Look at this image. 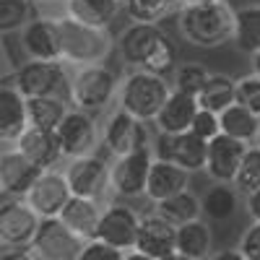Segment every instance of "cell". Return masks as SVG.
Segmentation results:
<instances>
[{
    "label": "cell",
    "instance_id": "6da1fadb",
    "mask_svg": "<svg viewBox=\"0 0 260 260\" xmlns=\"http://www.w3.org/2000/svg\"><path fill=\"white\" fill-rule=\"evenodd\" d=\"M115 47L127 68H143L159 76L175 73L177 68V45L159 24L133 21L120 31Z\"/></svg>",
    "mask_w": 260,
    "mask_h": 260
},
{
    "label": "cell",
    "instance_id": "7a4b0ae2",
    "mask_svg": "<svg viewBox=\"0 0 260 260\" xmlns=\"http://www.w3.org/2000/svg\"><path fill=\"white\" fill-rule=\"evenodd\" d=\"M234 8L229 0H201L177 11V29L192 47L213 50L234 37Z\"/></svg>",
    "mask_w": 260,
    "mask_h": 260
},
{
    "label": "cell",
    "instance_id": "3957f363",
    "mask_svg": "<svg viewBox=\"0 0 260 260\" xmlns=\"http://www.w3.org/2000/svg\"><path fill=\"white\" fill-rule=\"evenodd\" d=\"M169 94L172 83L167 81V76L143 68H130L117 86V107L143 122H154Z\"/></svg>",
    "mask_w": 260,
    "mask_h": 260
},
{
    "label": "cell",
    "instance_id": "277c9868",
    "mask_svg": "<svg viewBox=\"0 0 260 260\" xmlns=\"http://www.w3.org/2000/svg\"><path fill=\"white\" fill-rule=\"evenodd\" d=\"M117 86L120 78L115 71H110L104 62L99 65H81L71 71V83H68V102L73 110L99 115L104 112L112 102H117Z\"/></svg>",
    "mask_w": 260,
    "mask_h": 260
},
{
    "label": "cell",
    "instance_id": "5b68a950",
    "mask_svg": "<svg viewBox=\"0 0 260 260\" xmlns=\"http://www.w3.org/2000/svg\"><path fill=\"white\" fill-rule=\"evenodd\" d=\"M60 37H62V62L71 68L81 65H99L115 50V39L110 29H99L60 16Z\"/></svg>",
    "mask_w": 260,
    "mask_h": 260
},
{
    "label": "cell",
    "instance_id": "8992f818",
    "mask_svg": "<svg viewBox=\"0 0 260 260\" xmlns=\"http://www.w3.org/2000/svg\"><path fill=\"white\" fill-rule=\"evenodd\" d=\"M71 65L62 60H26L21 62L11 83L21 91L24 99L31 96H65L68 99Z\"/></svg>",
    "mask_w": 260,
    "mask_h": 260
},
{
    "label": "cell",
    "instance_id": "52a82bcc",
    "mask_svg": "<svg viewBox=\"0 0 260 260\" xmlns=\"http://www.w3.org/2000/svg\"><path fill=\"white\" fill-rule=\"evenodd\" d=\"M68 187L73 195L81 198H94L99 203H110V161L99 154H86L68 159V167L62 169Z\"/></svg>",
    "mask_w": 260,
    "mask_h": 260
},
{
    "label": "cell",
    "instance_id": "ba28073f",
    "mask_svg": "<svg viewBox=\"0 0 260 260\" xmlns=\"http://www.w3.org/2000/svg\"><path fill=\"white\" fill-rule=\"evenodd\" d=\"M154 159H156L154 143L130 151V154H125V156H115V161L110 164V187H112V195H117L120 201L141 198V195L146 192L148 172H151Z\"/></svg>",
    "mask_w": 260,
    "mask_h": 260
},
{
    "label": "cell",
    "instance_id": "9c48e42d",
    "mask_svg": "<svg viewBox=\"0 0 260 260\" xmlns=\"http://www.w3.org/2000/svg\"><path fill=\"white\" fill-rule=\"evenodd\" d=\"M102 143L107 146L110 156H125L136 148L151 146V133L143 120L115 107L102 125Z\"/></svg>",
    "mask_w": 260,
    "mask_h": 260
},
{
    "label": "cell",
    "instance_id": "30bf717a",
    "mask_svg": "<svg viewBox=\"0 0 260 260\" xmlns=\"http://www.w3.org/2000/svg\"><path fill=\"white\" fill-rule=\"evenodd\" d=\"M55 133H57L65 159L96 154V146L102 141V127H99L96 117L89 112H81V110H68V115L62 117Z\"/></svg>",
    "mask_w": 260,
    "mask_h": 260
},
{
    "label": "cell",
    "instance_id": "8fae6325",
    "mask_svg": "<svg viewBox=\"0 0 260 260\" xmlns=\"http://www.w3.org/2000/svg\"><path fill=\"white\" fill-rule=\"evenodd\" d=\"M29 247L37 260H76L83 247V240L60 221V216H55V219H39Z\"/></svg>",
    "mask_w": 260,
    "mask_h": 260
},
{
    "label": "cell",
    "instance_id": "7c38bea8",
    "mask_svg": "<svg viewBox=\"0 0 260 260\" xmlns=\"http://www.w3.org/2000/svg\"><path fill=\"white\" fill-rule=\"evenodd\" d=\"M141 224V213L125 203V201H110L102 208V219H99V232L96 240L115 245L120 250H133L136 247V234Z\"/></svg>",
    "mask_w": 260,
    "mask_h": 260
},
{
    "label": "cell",
    "instance_id": "4fadbf2b",
    "mask_svg": "<svg viewBox=\"0 0 260 260\" xmlns=\"http://www.w3.org/2000/svg\"><path fill=\"white\" fill-rule=\"evenodd\" d=\"M133 250H138L148 257H156V260L175 257L177 255V226L172 221H167L156 208L148 213H141V224H138Z\"/></svg>",
    "mask_w": 260,
    "mask_h": 260
},
{
    "label": "cell",
    "instance_id": "5bb4252c",
    "mask_svg": "<svg viewBox=\"0 0 260 260\" xmlns=\"http://www.w3.org/2000/svg\"><path fill=\"white\" fill-rule=\"evenodd\" d=\"M18 34L26 60H62L60 16H37Z\"/></svg>",
    "mask_w": 260,
    "mask_h": 260
},
{
    "label": "cell",
    "instance_id": "9a60e30c",
    "mask_svg": "<svg viewBox=\"0 0 260 260\" xmlns=\"http://www.w3.org/2000/svg\"><path fill=\"white\" fill-rule=\"evenodd\" d=\"M39 226L37 211L24 198H8L0 203V245L3 247H24Z\"/></svg>",
    "mask_w": 260,
    "mask_h": 260
},
{
    "label": "cell",
    "instance_id": "2e32d148",
    "mask_svg": "<svg viewBox=\"0 0 260 260\" xmlns=\"http://www.w3.org/2000/svg\"><path fill=\"white\" fill-rule=\"evenodd\" d=\"M154 154L192 175V172L206 169L208 141L198 138L192 130H185V133H177V136H159V146L154 143Z\"/></svg>",
    "mask_w": 260,
    "mask_h": 260
},
{
    "label": "cell",
    "instance_id": "e0dca14e",
    "mask_svg": "<svg viewBox=\"0 0 260 260\" xmlns=\"http://www.w3.org/2000/svg\"><path fill=\"white\" fill-rule=\"evenodd\" d=\"M73 198V192L68 187V180L60 169H45L39 175V180L31 185V190L26 192V203L37 211L39 219H55L60 216V211L65 208Z\"/></svg>",
    "mask_w": 260,
    "mask_h": 260
},
{
    "label": "cell",
    "instance_id": "ac0fdd59",
    "mask_svg": "<svg viewBox=\"0 0 260 260\" xmlns=\"http://www.w3.org/2000/svg\"><path fill=\"white\" fill-rule=\"evenodd\" d=\"M42 172L45 169H39L31 159H26L16 146L0 151V190L8 198H26V192L39 180Z\"/></svg>",
    "mask_w": 260,
    "mask_h": 260
},
{
    "label": "cell",
    "instance_id": "d6986e66",
    "mask_svg": "<svg viewBox=\"0 0 260 260\" xmlns=\"http://www.w3.org/2000/svg\"><path fill=\"white\" fill-rule=\"evenodd\" d=\"M250 143L237 141L226 133H219L216 138L208 141V156H206V175L211 177V182H234V175L240 169V161L245 156Z\"/></svg>",
    "mask_w": 260,
    "mask_h": 260
},
{
    "label": "cell",
    "instance_id": "ffe728a7",
    "mask_svg": "<svg viewBox=\"0 0 260 260\" xmlns=\"http://www.w3.org/2000/svg\"><path fill=\"white\" fill-rule=\"evenodd\" d=\"M190 187V172H185L182 167L172 164L167 159H154V164H151V172H148V182H146V198L151 203H161L167 198H172V195H177L182 190Z\"/></svg>",
    "mask_w": 260,
    "mask_h": 260
},
{
    "label": "cell",
    "instance_id": "44dd1931",
    "mask_svg": "<svg viewBox=\"0 0 260 260\" xmlns=\"http://www.w3.org/2000/svg\"><path fill=\"white\" fill-rule=\"evenodd\" d=\"M16 148L26 159H31L39 169H55L60 164V159H65L55 130H42V127H31V125L21 133V138L16 141Z\"/></svg>",
    "mask_w": 260,
    "mask_h": 260
},
{
    "label": "cell",
    "instance_id": "7402d4cb",
    "mask_svg": "<svg viewBox=\"0 0 260 260\" xmlns=\"http://www.w3.org/2000/svg\"><path fill=\"white\" fill-rule=\"evenodd\" d=\"M198 112V99L190 96V94H182V91H175L167 96L164 107L159 110V115L154 117V125H156V133L159 136H177V133H185L192 125V117Z\"/></svg>",
    "mask_w": 260,
    "mask_h": 260
},
{
    "label": "cell",
    "instance_id": "603a6c76",
    "mask_svg": "<svg viewBox=\"0 0 260 260\" xmlns=\"http://www.w3.org/2000/svg\"><path fill=\"white\" fill-rule=\"evenodd\" d=\"M26 127V99L13 83H0V143H16Z\"/></svg>",
    "mask_w": 260,
    "mask_h": 260
},
{
    "label": "cell",
    "instance_id": "cb8c5ba5",
    "mask_svg": "<svg viewBox=\"0 0 260 260\" xmlns=\"http://www.w3.org/2000/svg\"><path fill=\"white\" fill-rule=\"evenodd\" d=\"M102 208H104V203H99L94 198L73 195V198L65 203V208L60 211V221L68 226L76 237H81L83 242H89V240H96Z\"/></svg>",
    "mask_w": 260,
    "mask_h": 260
},
{
    "label": "cell",
    "instance_id": "d4e9b609",
    "mask_svg": "<svg viewBox=\"0 0 260 260\" xmlns=\"http://www.w3.org/2000/svg\"><path fill=\"white\" fill-rule=\"evenodd\" d=\"M240 211V192L234 185L226 182H211L201 195V216L208 224H224L232 221Z\"/></svg>",
    "mask_w": 260,
    "mask_h": 260
},
{
    "label": "cell",
    "instance_id": "484cf974",
    "mask_svg": "<svg viewBox=\"0 0 260 260\" xmlns=\"http://www.w3.org/2000/svg\"><path fill=\"white\" fill-rule=\"evenodd\" d=\"M213 252V229L203 219H192L177 226V255L185 260H206Z\"/></svg>",
    "mask_w": 260,
    "mask_h": 260
},
{
    "label": "cell",
    "instance_id": "4316f807",
    "mask_svg": "<svg viewBox=\"0 0 260 260\" xmlns=\"http://www.w3.org/2000/svg\"><path fill=\"white\" fill-rule=\"evenodd\" d=\"M122 3L120 0H65L62 3V16L73 21L99 29H110V24L117 18Z\"/></svg>",
    "mask_w": 260,
    "mask_h": 260
},
{
    "label": "cell",
    "instance_id": "83f0119b",
    "mask_svg": "<svg viewBox=\"0 0 260 260\" xmlns=\"http://www.w3.org/2000/svg\"><path fill=\"white\" fill-rule=\"evenodd\" d=\"M232 42L237 45V50L250 55V57L255 52H260V3L237 8Z\"/></svg>",
    "mask_w": 260,
    "mask_h": 260
},
{
    "label": "cell",
    "instance_id": "f1b7e54d",
    "mask_svg": "<svg viewBox=\"0 0 260 260\" xmlns=\"http://www.w3.org/2000/svg\"><path fill=\"white\" fill-rule=\"evenodd\" d=\"M71 102L65 96H31L26 99V115L31 127L42 130H57L62 117L68 115Z\"/></svg>",
    "mask_w": 260,
    "mask_h": 260
},
{
    "label": "cell",
    "instance_id": "f546056e",
    "mask_svg": "<svg viewBox=\"0 0 260 260\" xmlns=\"http://www.w3.org/2000/svg\"><path fill=\"white\" fill-rule=\"evenodd\" d=\"M219 125H221V133H226L237 141H245V143H255L257 130H260V117L255 112H250L247 107L234 102L219 115Z\"/></svg>",
    "mask_w": 260,
    "mask_h": 260
},
{
    "label": "cell",
    "instance_id": "4dcf8cb0",
    "mask_svg": "<svg viewBox=\"0 0 260 260\" xmlns=\"http://www.w3.org/2000/svg\"><path fill=\"white\" fill-rule=\"evenodd\" d=\"M229 104H234V78L226 73H211L198 94V107L221 115Z\"/></svg>",
    "mask_w": 260,
    "mask_h": 260
},
{
    "label": "cell",
    "instance_id": "1f68e13d",
    "mask_svg": "<svg viewBox=\"0 0 260 260\" xmlns=\"http://www.w3.org/2000/svg\"><path fill=\"white\" fill-rule=\"evenodd\" d=\"M167 221H172L175 226L180 224H187L192 219H201V195H195L190 187L177 192V195H172V198L161 201L154 206Z\"/></svg>",
    "mask_w": 260,
    "mask_h": 260
},
{
    "label": "cell",
    "instance_id": "d6a6232c",
    "mask_svg": "<svg viewBox=\"0 0 260 260\" xmlns=\"http://www.w3.org/2000/svg\"><path fill=\"white\" fill-rule=\"evenodd\" d=\"M122 11L138 24H159L169 13H177L175 0H122Z\"/></svg>",
    "mask_w": 260,
    "mask_h": 260
},
{
    "label": "cell",
    "instance_id": "836d02e7",
    "mask_svg": "<svg viewBox=\"0 0 260 260\" xmlns=\"http://www.w3.org/2000/svg\"><path fill=\"white\" fill-rule=\"evenodd\" d=\"M31 18H37V6L31 0H0V37L21 31Z\"/></svg>",
    "mask_w": 260,
    "mask_h": 260
},
{
    "label": "cell",
    "instance_id": "e575fe53",
    "mask_svg": "<svg viewBox=\"0 0 260 260\" xmlns=\"http://www.w3.org/2000/svg\"><path fill=\"white\" fill-rule=\"evenodd\" d=\"M211 71L206 68L203 62H195V60H187L182 65H177L175 73H172V89L175 91H182V94H190L198 99L201 89L206 86Z\"/></svg>",
    "mask_w": 260,
    "mask_h": 260
},
{
    "label": "cell",
    "instance_id": "d590c367",
    "mask_svg": "<svg viewBox=\"0 0 260 260\" xmlns=\"http://www.w3.org/2000/svg\"><path fill=\"white\" fill-rule=\"evenodd\" d=\"M237 192L240 195H250L252 190L260 187V146L250 143L247 151H245V156L240 161V169H237V175H234V182Z\"/></svg>",
    "mask_w": 260,
    "mask_h": 260
},
{
    "label": "cell",
    "instance_id": "8d00e7d4",
    "mask_svg": "<svg viewBox=\"0 0 260 260\" xmlns=\"http://www.w3.org/2000/svg\"><path fill=\"white\" fill-rule=\"evenodd\" d=\"M234 102L247 107L250 112L260 117V76L257 73L234 78Z\"/></svg>",
    "mask_w": 260,
    "mask_h": 260
},
{
    "label": "cell",
    "instance_id": "74e56055",
    "mask_svg": "<svg viewBox=\"0 0 260 260\" xmlns=\"http://www.w3.org/2000/svg\"><path fill=\"white\" fill-rule=\"evenodd\" d=\"M122 257H125V250L107 245L102 240H89V242H83L76 260H122Z\"/></svg>",
    "mask_w": 260,
    "mask_h": 260
},
{
    "label": "cell",
    "instance_id": "f35d334b",
    "mask_svg": "<svg viewBox=\"0 0 260 260\" xmlns=\"http://www.w3.org/2000/svg\"><path fill=\"white\" fill-rule=\"evenodd\" d=\"M190 130L198 138H203V141H211V138H216L221 133V125H219V115L216 112H211V110H203V107H198V112H195V117H192V125H190Z\"/></svg>",
    "mask_w": 260,
    "mask_h": 260
},
{
    "label": "cell",
    "instance_id": "ab89813d",
    "mask_svg": "<svg viewBox=\"0 0 260 260\" xmlns=\"http://www.w3.org/2000/svg\"><path fill=\"white\" fill-rule=\"evenodd\" d=\"M240 252L245 255V260H260V224L252 221L242 234H240Z\"/></svg>",
    "mask_w": 260,
    "mask_h": 260
},
{
    "label": "cell",
    "instance_id": "60d3db41",
    "mask_svg": "<svg viewBox=\"0 0 260 260\" xmlns=\"http://www.w3.org/2000/svg\"><path fill=\"white\" fill-rule=\"evenodd\" d=\"M0 260H37V255L31 252L29 245H24V247H6V250H0Z\"/></svg>",
    "mask_w": 260,
    "mask_h": 260
},
{
    "label": "cell",
    "instance_id": "b9f144b4",
    "mask_svg": "<svg viewBox=\"0 0 260 260\" xmlns=\"http://www.w3.org/2000/svg\"><path fill=\"white\" fill-rule=\"evenodd\" d=\"M245 211H247V216L252 221L260 224V187L252 190L250 195H245Z\"/></svg>",
    "mask_w": 260,
    "mask_h": 260
},
{
    "label": "cell",
    "instance_id": "7bdbcfd3",
    "mask_svg": "<svg viewBox=\"0 0 260 260\" xmlns=\"http://www.w3.org/2000/svg\"><path fill=\"white\" fill-rule=\"evenodd\" d=\"M206 260H245L240 247H224V250H213Z\"/></svg>",
    "mask_w": 260,
    "mask_h": 260
},
{
    "label": "cell",
    "instance_id": "ee69618b",
    "mask_svg": "<svg viewBox=\"0 0 260 260\" xmlns=\"http://www.w3.org/2000/svg\"><path fill=\"white\" fill-rule=\"evenodd\" d=\"M122 260H156V257H148V255H143V252H138V250H127Z\"/></svg>",
    "mask_w": 260,
    "mask_h": 260
},
{
    "label": "cell",
    "instance_id": "f6af8a7d",
    "mask_svg": "<svg viewBox=\"0 0 260 260\" xmlns=\"http://www.w3.org/2000/svg\"><path fill=\"white\" fill-rule=\"evenodd\" d=\"M34 6H62L65 0H31Z\"/></svg>",
    "mask_w": 260,
    "mask_h": 260
},
{
    "label": "cell",
    "instance_id": "bcb514c9",
    "mask_svg": "<svg viewBox=\"0 0 260 260\" xmlns=\"http://www.w3.org/2000/svg\"><path fill=\"white\" fill-rule=\"evenodd\" d=\"M252 73H257V76H260V52H255V55H252Z\"/></svg>",
    "mask_w": 260,
    "mask_h": 260
},
{
    "label": "cell",
    "instance_id": "7dc6e473",
    "mask_svg": "<svg viewBox=\"0 0 260 260\" xmlns=\"http://www.w3.org/2000/svg\"><path fill=\"white\" fill-rule=\"evenodd\" d=\"M192 3H201V0H175V6H177V11H180L182 6H192Z\"/></svg>",
    "mask_w": 260,
    "mask_h": 260
},
{
    "label": "cell",
    "instance_id": "c3c4849f",
    "mask_svg": "<svg viewBox=\"0 0 260 260\" xmlns=\"http://www.w3.org/2000/svg\"><path fill=\"white\" fill-rule=\"evenodd\" d=\"M255 146H260V130H257V138H255Z\"/></svg>",
    "mask_w": 260,
    "mask_h": 260
},
{
    "label": "cell",
    "instance_id": "681fc988",
    "mask_svg": "<svg viewBox=\"0 0 260 260\" xmlns=\"http://www.w3.org/2000/svg\"><path fill=\"white\" fill-rule=\"evenodd\" d=\"M169 260H185V257H180V255H175V257H169Z\"/></svg>",
    "mask_w": 260,
    "mask_h": 260
},
{
    "label": "cell",
    "instance_id": "f907efd6",
    "mask_svg": "<svg viewBox=\"0 0 260 260\" xmlns=\"http://www.w3.org/2000/svg\"><path fill=\"white\" fill-rule=\"evenodd\" d=\"M0 195H3V190H0Z\"/></svg>",
    "mask_w": 260,
    "mask_h": 260
},
{
    "label": "cell",
    "instance_id": "816d5d0a",
    "mask_svg": "<svg viewBox=\"0 0 260 260\" xmlns=\"http://www.w3.org/2000/svg\"><path fill=\"white\" fill-rule=\"evenodd\" d=\"M120 3H122V0H120Z\"/></svg>",
    "mask_w": 260,
    "mask_h": 260
}]
</instances>
